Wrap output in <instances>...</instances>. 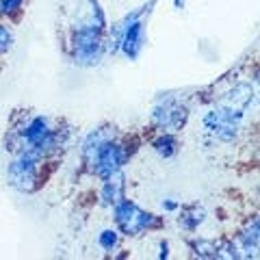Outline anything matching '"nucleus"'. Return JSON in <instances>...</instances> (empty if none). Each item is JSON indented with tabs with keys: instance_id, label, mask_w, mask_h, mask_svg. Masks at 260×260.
I'll return each instance as SVG.
<instances>
[{
	"instance_id": "obj_6",
	"label": "nucleus",
	"mask_w": 260,
	"mask_h": 260,
	"mask_svg": "<svg viewBox=\"0 0 260 260\" xmlns=\"http://www.w3.org/2000/svg\"><path fill=\"white\" fill-rule=\"evenodd\" d=\"M251 95H254V91H251L249 85H237L230 93L223 95L219 109H223L225 113H230V115H234V117H241L245 107L251 102Z\"/></svg>"
},
{
	"instance_id": "obj_14",
	"label": "nucleus",
	"mask_w": 260,
	"mask_h": 260,
	"mask_svg": "<svg viewBox=\"0 0 260 260\" xmlns=\"http://www.w3.org/2000/svg\"><path fill=\"white\" fill-rule=\"evenodd\" d=\"M11 42H13V37H11V32L7 30L3 24H0V54L7 52L11 48Z\"/></svg>"
},
{
	"instance_id": "obj_13",
	"label": "nucleus",
	"mask_w": 260,
	"mask_h": 260,
	"mask_svg": "<svg viewBox=\"0 0 260 260\" xmlns=\"http://www.w3.org/2000/svg\"><path fill=\"white\" fill-rule=\"evenodd\" d=\"M100 245L104 249H113V247L117 245V232L115 230H104L100 234Z\"/></svg>"
},
{
	"instance_id": "obj_9",
	"label": "nucleus",
	"mask_w": 260,
	"mask_h": 260,
	"mask_svg": "<svg viewBox=\"0 0 260 260\" xmlns=\"http://www.w3.org/2000/svg\"><path fill=\"white\" fill-rule=\"evenodd\" d=\"M121 191H124V182H121V176L115 172L113 176L107 178V184H104V189H102L104 204H119Z\"/></svg>"
},
{
	"instance_id": "obj_7",
	"label": "nucleus",
	"mask_w": 260,
	"mask_h": 260,
	"mask_svg": "<svg viewBox=\"0 0 260 260\" xmlns=\"http://www.w3.org/2000/svg\"><path fill=\"white\" fill-rule=\"evenodd\" d=\"M154 117H156V121L162 128H180L184 124V119H186V109L169 102V104H165L162 109H158L156 113H154Z\"/></svg>"
},
{
	"instance_id": "obj_1",
	"label": "nucleus",
	"mask_w": 260,
	"mask_h": 260,
	"mask_svg": "<svg viewBox=\"0 0 260 260\" xmlns=\"http://www.w3.org/2000/svg\"><path fill=\"white\" fill-rule=\"evenodd\" d=\"M42 158V154L26 148L18 158L11 162L9 172H7V178H9V184L15 186L20 191H32L35 189V182H37V172H35V165L37 160Z\"/></svg>"
},
{
	"instance_id": "obj_15",
	"label": "nucleus",
	"mask_w": 260,
	"mask_h": 260,
	"mask_svg": "<svg viewBox=\"0 0 260 260\" xmlns=\"http://www.w3.org/2000/svg\"><path fill=\"white\" fill-rule=\"evenodd\" d=\"M20 5H22V0H3V3H0V11L3 13H13V11L20 9Z\"/></svg>"
},
{
	"instance_id": "obj_12",
	"label": "nucleus",
	"mask_w": 260,
	"mask_h": 260,
	"mask_svg": "<svg viewBox=\"0 0 260 260\" xmlns=\"http://www.w3.org/2000/svg\"><path fill=\"white\" fill-rule=\"evenodd\" d=\"M195 249H198V256H204V258L219 256V247L215 245L213 241H200V243H195Z\"/></svg>"
},
{
	"instance_id": "obj_11",
	"label": "nucleus",
	"mask_w": 260,
	"mask_h": 260,
	"mask_svg": "<svg viewBox=\"0 0 260 260\" xmlns=\"http://www.w3.org/2000/svg\"><path fill=\"white\" fill-rule=\"evenodd\" d=\"M154 148H156V152L160 154V156H165V158H169L172 154L176 152V141H174V137H160V139L154 143Z\"/></svg>"
},
{
	"instance_id": "obj_2",
	"label": "nucleus",
	"mask_w": 260,
	"mask_h": 260,
	"mask_svg": "<svg viewBox=\"0 0 260 260\" xmlns=\"http://www.w3.org/2000/svg\"><path fill=\"white\" fill-rule=\"evenodd\" d=\"M74 46H76V59L83 65H93L100 61L102 56V37L98 26H85L76 32L74 37Z\"/></svg>"
},
{
	"instance_id": "obj_5",
	"label": "nucleus",
	"mask_w": 260,
	"mask_h": 260,
	"mask_svg": "<svg viewBox=\"0 0 260 260\" xmlns=\"http://www.w3.org/2000/svg\"><path fill=\"white\" fill-rule=\"evenodd\" d=\"M121 162H124V152H121L117 145H113V143H102L100 145V150H98V156H95V172L98 176H102V178H109L113 176L115 172H119V167H121Z\"/></svg>"
},
{
	"instance_id": "obj_3",
	"label": "nucleus",
	"mask_w": 260,
	"mask_h": 260,
	"mask_svg": "<svg viewBox=\"0 0 260 260\" xmlns=\"http://www.w3.org/2000/svg\"><path fill=\"white\" fill-rule=\"evenodd\" d=\"M115 219L124 234H139L154 223V217L150 213H145L130 202H119L115 208Z\"/></svg>"
},
{
	"instance_id": "obj_8",
	"label": "nucleus",
	"mask_w": 260,
	"mask_h": 260,
	"mask_svg": "<svg viewBox=\"0 0 260 260\" xmlns=\"http://www.w3.org/2000/svg\"><path fill=\"white\" fill-rule=\"evenodd\" d=\"M141 39H143V26L139 22H130V26L126 28V35L121 39V48H124V52L130 56V59H135V56L139 54Z\"/></svg>"
},
{
	"instance_id": "obj_10",
	"label": "nucleus",
	"mask_w": 260,
	"mask_h": 260,
	"mask_svg": "<svg viewBox=\"0 0 260 260\" xmlns=\"http://www.w3.org/2000/svg\"><path fill=\"white\" fill-rule=\"evenodd\" d=\"M204 221V210L198 208V206H193L189 210H184L182 213V219H180V223L186 228V230H193L198 223Z\"/></svg>"
},
{
	"instance_id": "obj_4",
	"label": "nucleus",
	"mask_w": 260,
	"mask_h": 260,
	"mask_svg": "<svg viewBox=\"0 0 260 260\" xmlns=\"http://www.w3.org/2000/svg\"><path fill=\"white\" fill-rule=\"evenodd\" d=\"M237 121H239V117L225 113L223 109H217V111L208 113V115L204 117L206 128L223 141H232L234 137H237Z\"/></svg>"
}]
</instances>
